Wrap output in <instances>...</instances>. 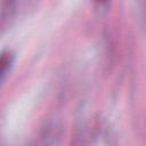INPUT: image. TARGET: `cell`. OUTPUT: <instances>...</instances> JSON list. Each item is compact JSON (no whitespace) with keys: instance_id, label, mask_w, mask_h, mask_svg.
I'll return each mask as SVG.
<instances>
[{"instance_id":"6da1fadb","label":"cell","mask_w":146,"mask_h":146,"mask_svg":"<svg viewBox=\"0 0 146 146\" xmlns=\"http://www.w3.org/2000/svg\"><path fill=\"white\" fill-rule=\"evenodd\" d=\"M14 64V55L9 51L2 52L0 59V67H1V79L2 81L6 79V75L9 73L11 66Z\"/></svg>"}]
</instances>
